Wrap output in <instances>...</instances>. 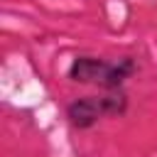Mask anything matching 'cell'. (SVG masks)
Segmentation results:
<instances>
[{"label": "cell", "mask_w": 157, "mask_h": 157, "mask_svg": "<svg viewBox=\"0 0 157 157\" xmlns=\"http://www.w3.org/2000/svg\"><path fill=\"white\" fill-rule=\"evenodd\" d=\"M135 71H137V64L132 56H123L118 61H105L96 56H76L69 66V78L76 83H93L105 91H118Z\"/></svg>", "instance_id": "obj_1"}, {"label": "cell", "mask_w": 157, "mask_h": 157, "mask_svg": "<svg viewBox=\"0 0 157 157\" xmlns=\"http://www.w3.org/2000/svg\"><path fill=\"white\" fill-rule=\"evenodd\" d=\"M128 110V96L118 88L105 96H83L69 103L66 118L76 130H88L93 128L101 118L105 115H123Z\"/></svg>", "instance_id": "obj_2"}]
</instances>
